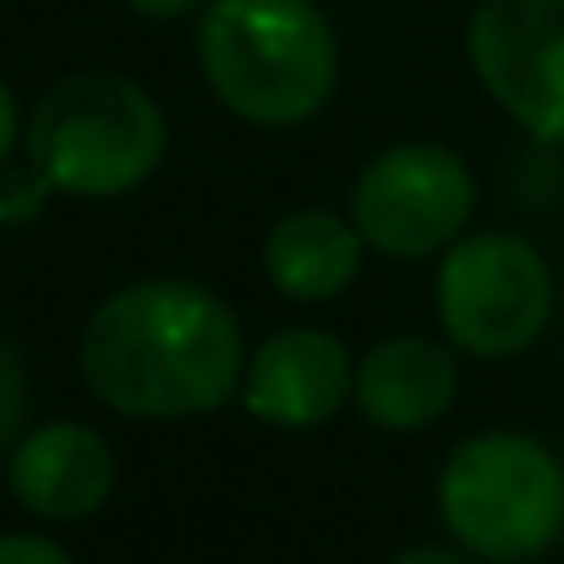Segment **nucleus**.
Segmentation results:
<instances>
[{"label": "nucleus", "mask_w": 564, "mask_h": 564, "mask_svg": "<svg viewBox=\"0 0 564 564\" xmlns=\"http://www.w3.org/2000/svg\"><path fill=\"white\" fill-rule=\"evenodd\" d=\"M83 389L132 422H192L241 400L247 335L236 307L187 274L116 285L77 335Z\"/></svg>", "instance_id": "f257e3e1"}, {"label": "nucleus", "mask_w": 564, "mask_h": 564, "mask_svg": "<svg viewBox=\"0 0 564 564\" xmlns=\"http://www.w3.org/2000/svg\"><path fill=\"white\" fill-rule=\"evenodd\" d=\"M197 72L241 127L296 132L340 88V39L318 0H203Z\"/></svg>", "instance_id": "f03ea898"}, {"label": "nucleus", "mask_w": 564, "mask_h": 564, "mask_svg": "<svg viewBox=\"0 0 564 564\" xmlns=\"http://www.w3.org/2000/svg\"><path fill=\"white\" fill-rule=\"evenodd\" d=\"M171 154L165 105L127 72H72L39 94L22 132V160L55 197L116 203L149 187Z\"/></svg>", "instance_id": "7ed1b4c3"}, {"label": "nucleus", "mask_w": 564, "mask_h": 564, "mask_svg": "<svg viewBox=\"0 0 564 564\" xmlns=\"http://www.w3.org/2000/svg\"><path fill=\"white\" fill-rule=\"evenodd\" d=\"M438 527L482 564H538L564 543V460L521 427H477L433 477Z\"/></svg>", "instance_id": "20e7f679"}, {"label": "nucleus", "mask_w": 564, "mask_h": 564, "mask_svg": "<svg viewBox=\"0 0 564 564\" xmlns=\"http://www.w3.org/2000/svg\"><path fill=\"white\" fill-rule=\"evenodd\" d=\"M554 263L521 230H466L438 252L433 313L438 335L477 362L527 357L554 324Z\"/></svg>", "instance_id": "39448f33"}, {"label": "nucleus", "mask_w": 564, "mask_h": 564, "mask_svg": "<svg viewBox=\"0 0 564 564\" xmlns=\"http://www.w3.org/2000/svg\"><path fill=\"white\" fill-rule=\"evenodd\" d=\"M346 214L357 219L368 252L389 263H422L466 236L477 214V176L460 160V149L405 138L378 149L351 176Z\"/></svg>", "instance_id": "423d86ee"}, {"label": "nucleus", "mask_w": 564, "mask_h": 564, "mask_svg": "<svg viewBox=\"0 0 564 564\" xmlns=\"http://www.w3.org/2000/svg\"><path fill=\"white\" fill-rule=\"evenodd\" d=\"M466 61L532 143L564 149V0H477Z\"/></svg>", "instance_id": "0eeeda50"}, {"label": "nucleus", "mask_w": 564, "mask_h": 564, "mask_svg": "<svg viewBox=\"0 0 564 564\" xmlns=\"http://www.w3.org/2000/svg\"><path fill=\"white\" fill-rule=\"evenodd\" d=\"M357 394V357L335 329L291 324L247 351L241 411L280 433H313L335 422Z\"/></svg>", "instance_id": "6e6552de"}, {"label": "nucleus", "mask_w": 564, "mask_h": 564, "mask_svg": "<svg viewBox=\"0 0 564 564\" xmlns=\"http://www.w3.org/2000/svg\"><path fill=\"white\" fill-rule=\"evenodd\" d=\"M6 488L33 521L77 527L116 494V444L77 416L28 422V433L6 455Z\"/></svg>", "instance_id": "1a4fd4ad"}, {"label": "nucleus", "mask_w": 564, "mask_h": 564, "mask_svg": "<svg viewBox=\"0 0 564 564\" xmlns=\"http://www.w3.org/2000/svg\"><path fill=\"white\" fill-rule=\"evenodd\" d=\"M460 400V351L438 335H383L357 357L351 405L378 433H427Z\"/></svg>", "instance_id": "9d476101"}, {"label": "nucleus", "mask_w": 564, "mask_h": 564, "mask_svg": "<svg viewBox=\"0 0 564 564\" xmlns=\"http://www.w3.org/2000/svg\"><path fill=\"white\" fill-rule=\"evenodd\" d=\"M362 258L368 241L357 219L335 208H291L263 236V280L296 307L340 302L357 285Z\"/></svg>", "instance_id": "9b49d317"}, {"label": "nucleus", "mask_w": 564, "mask_h": 564, "mask_svg": "<svg viewBox=\"0 0 564 564\" xmlns=\"http://www.w3.org/2000/svg\"><path fill=\"white\" fill-rule=\"evenodd\" d=\"M28 405H33L28 357H22V346L0 329V466H6L11 444L28 433Z\"/></svg>", "instance_id": "f8f14e48"}, {"label": "nucleus", "mask_w": 564, "mask_h": 564, "mask_svg": "<svg viewBox=\"0 0 564 564\" xmlns=\"http://www.w3.org/2000/svg\"><path fill=\"white\" fill-rule=\"evenodd\" d=\"M55 197V187L22 160H11L6 171H0V225H28V219H39L44 214V203Z\"/></svg>", "instance_id": "ddd939ff"}, {"label": "nucleus", "mask_w": 564, "mask_h": 564, "mask_svg": "<svg viewBox=\"0 0 564 564\" xmlns=\"http://www.w3.org/2000/svg\"><path fill=\"white\" fill-rule=\"evenodd\" d=\"M0 564H77L44 532H0Z\"/></svg>", "instance_id": "4468645a"}, {"label": "nucleus", "mask_w": 564, "mask_h": 564, "mask_svg": "<svg viewBox=\"0 0 564 564\" xmlns=\"http://www.w3.org/2000/svg\"><path fill=\"white\" fill-rule=\"evenodd\" d=\"M22 132H28V110L17 105V88L0 77V171L17 160V149H22Z\"/></svg>", "instance_id": "2eb2a0df"}, {"label": "nucleus", "mask_w": 564, "mask_h": 564, "mask_svg": "<svg viewBox=\"0 0 564 564\" xmlns=\"http://www.w3.org/2000/svg\"><path fill=\"white\" fill-rule=\"evenodd\" d=\"M389 564H482V560L449 538V543H405V549L389 554Z\"/></svg>", "instance_id": "dca6fc26"}, {"label": "nucleus", "mask_w": 564, "mask_h": 564, "mask_svg": "<svg viewBox=\"0 0 564 564\" xmlns=\"http://www.w3.org/2000/svg\"><path fill=\"white\" fill-rule=\"evenodd\" d=\"M127 11H138V17H149V22H176V17H187L197 11L203 0H121Z\"/></svg>", "instance_id": "f3484780"}]
</instances>
